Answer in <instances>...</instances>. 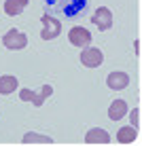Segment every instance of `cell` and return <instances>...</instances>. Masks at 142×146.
Here are the masks:
<instances>
[{"mask_svg":"<svg viewBox=\"0 0 142 146\" xmlns=\"http://www.w3.org/2000/svg\"><path fill=\"white\" fill-rule=\"evenodd\" d=\"M40 21H43V32H40V38L43 40H53V38H57L59 34H62V21H59L57 17L45 13L43 17H40Z\"/></svg>","mask_w":142,"mask_h":146,"instance_id":"obj_2","label":"cell"},{"mask_svg":"<svg viewBox=\"0 0 142 146\" xmlns=\"http://www.w3.org/2000/svg\"><path fill=\"white\" fill-rule=\"evenodd\" d=\"M17 87H19L17 76H13V74H4V76H0V95L13 93Z\"/></svg>","mask_w":142,"mask_h":146,"instance_id":"obj_11","label":"cell"},{"mask_svg":"<svg viewBox=\"0 0 142 146\" xmlns=\"http://www.w3.org/2000/svg\"><path fill=\"white\" fill-rule=\"evenodd\" d=\"M85 142L87 144H108L110 142V135L106 129H100V127H91L87 135H85Z\"/></svg>","mask_w":142,"mask_h":146,"instance_id":"obj_9","label":"cell"},{"mask_svg":"<svg viewBox=\"0 0 142 146\" xmlns=\"http://www.w3.org/2000/svg\"><path fill=\"white\" fill-rule=\"evenodd\" d=\"M51 93H53V87H51V85H43V89H40L38 93L32 91V89H19V98H21L23 102H32L36 108L43 106Z\"/></svg>","mask_w":142,"mask_h":146,"instance_id":"obj_3","label":"cell"},{"mask_svg":"<svg viewBox=\"0 0 142 146\" xmlns=\"http://www.w3.org/2000/svg\"><path fill=\"white\" fill-rule=\"evenodd\" d=\"M2 44L7 49H11V51H19V49H26L28 47V36L23 32H19V30H9L7 34L2 36Z\"/></svg>","mask_w":142,"mask_h":146,"instance_id":"obj_4","label":"cell"},{"mask_svg":"<svg viewBox=\"0 0 142 146\" xmlns=\"http://www.w3.org/2000/svg\"><path fill=\"white\" fill-rule=\"evenodd\" d=\"M28 7V0H7L4 2V13L9 17H17L23 13V9Z\"/></svg>","mask_w":142,"mask_h":146,"instance_id":"obj_12","label":"cell"},{"mask_svg":"<svg viewBox=\"0 0 142 146\" xmlns=\"http://www.w3.org/2000/svg\"><path fill=\"white\" fill-rule=\"evenodd\" d=\"M91 0H43L45 13L53 17H66V19H79L89 11Z\"/></svg>","mask_w":142,"mask_h":146,"instance_id":"obj_1","label":"cell"},{"mask_svg":"<svg viewBox=\"0 0 142 146\" xmlns=\"http://www.w3.org/2000/svg\"><path fill=\"white\" fill-rule=\"evenodd\" d=\"M106 85H108L113 91H121V89H125L129 85V74H125V72H110L108 76H106Z\"/></svg>","mask_w":142,"mask_h":146,"instance_id":"obj_8","label":"cell"},{"mask_svg":"<svg viewBox=\"0 0 142 146\" xmlns=\"http://www.w3.org/2000/svg\"><path fill=\"white\" fill-rule=\"evenodd\" d=\"M125 114H127V104H125V100H115L108 106V119L110 121H121Z\"/></svg>","mask_w":142,"mask_h":146,"instance_id":"obj_10","label":"cell"},{"mask_svg":"<svg viewBox=\"0 0 142 146\" xmlns=\"http://www.w3.org/2000/svg\"><path fill=\"white\" fill-rule=\"evenodd\" d=\"M91 23H93L95 28H100V32L110 30V28H113V13H110V9L100 7L98 11H93V15H91Z\"/></svg>","mask_w":142,"mask_h":146,"instance_id":"obj_7","label":"cell"},{"mask_svg":"<svg viewBox=\"0 0 142 146\" xmlns=\"http://www.w3.org/2000/svg\"><path fill=\"white\" fill-rule=\"evenodd\" d=\"M136 138H138V129L136 127H121L119 131H117V142H121V144H131V142H136Z\"/></svg>","mask_w":142,"mask_h":146,"instance_id":"obj_13","label":"cell"},{"mask_svg":"<svg viewBox=\"0 0 142 146\" xmlns=\"http://www.w3.org/2000/svg\"><path fill=\"white\" fill-rule=\"evenodd\" d=\"M21 142H23V144H53V138H51V135H43V133L28 131V133L21 138Z\"/></svg>","mask_w":142,"mask_h":146,"instance_id":"obj_14","label":"cell"},{"mask_svg":"<svg viewBox=\"0 0 142 146\" xmlns=\"http://www.w3.org/2000/svg\"><path fill=\"white\" fill-rule=\"evenodd\" d=\"M104 62V53L98 47H85L81 51V64L85 68H100Z\"/></svg>","mask_w":142,"mask_h":146,"instance_id":"obj_5","label":"cell"},{"mask_svg":"<svg viewBox=\"0 0 142 146\" xmlns=\"http://www.w3.org/2000/svg\"><path fill=\"white\" fill-rule=\"evenodd\" d=\"M91 34H89V30H85L83 26H74V28H70V32H68V40H70V44H74V47H79V49H85V47H89L91 44Z\"/></svg>","mask_w":142,"mask_h":146,"instance_id":"obj_6","label":"cell"},{"mask_svg":"<svg viewBox=\"0 0 142 146\" xmlns=\"http://www.w3.org/2000/svg\"><path fill=\"white\" fill-rule=\"evenodd\" d=\"M140 112H142L140 108H134V112H131V117H129L131 127H136V129H140Z\"/></svg>","mask_w":142,"mask_h":146,"instance_id":"obj_15","label":"cell"}]
</instances>
